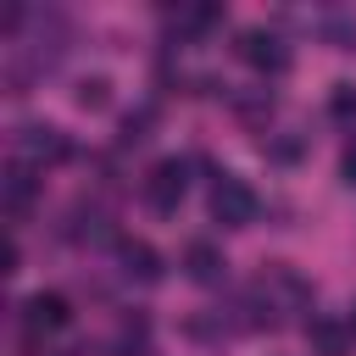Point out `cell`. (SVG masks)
Returning a JSON list of instances; mask_svg holds the SVG:
<instances>
[{
    "mask_svg": "<svg viewBox=\"0 0 356 356\" xmlns=\"http://www.w3.org/2000/svg\"><path fill=\"white\" fill-rule=\"evenodd\" d=\"M256 211H261V200H256V189H250L245 178L222 172V178L211 184V222H222V228H250Z\"/></svg>",
    "mask_w": 356,
    "mask_h": 356,
    "instance_id": "obj_1",
    "label": "cell"
},
{
    "mask_svg": "<svg viewBox=\"0 0 356 356\" xmlns=\"http://www.w3.org/2000/svg\"><path fill=\"white\" fill-rule=\"evenodd\" d=\"M339 178H345V184H350V189H356V145H350V150H345V161H339Z\"/></svg>",
    "mask_w": 356,
    "mask_h": 356,
    "instance_id": "obj_14",
    "label": "cell"
},
{
    "mask_svg": "<svg viewBox=\"0 0 356 356\" xmlns=\"http://www.w3.org/2000/svg\"><path fill=\"white\" fill-rule=\"evenodd\" d=\"M67 323H72V300H67L61 289H39V295L22 300V328H28V334H56V328H67Z\"/></svg>",
    "mask_w": 356,
    "mask_h": 356,
    "instance_id": "obj_4",
    "label": "cell"
},
{
    "mask_svg": "<svg viewBox=\"0 0 356 356\" xmlns=\"http://www.w3.org/2000/svg\"><path fill=\"white\" fill-rule=\"evenodd\" d=\"M306 345H312V356H350V323H339V317H312V323H306Z\"/></svg>",
    "mask_w": 356,
    "mask_h": 356,
    "instance_id": "obj_8",
    "label": "cell"
},
{
    "mask_svg": "<svg viewBox=\"0 0 356 356\" xmlns=\"http://www.w3.org/2000/svg\"><path fill=\"white\" fill-rule=\"evenodd\" d=\"M184 273L195 284H222L228 278V261H222V250L211 239H195V245H184Z\"/></svg>",
    "mask_w": 356,
    "mask_h": 356,
    "instance_id": "obj_7",
    "label": "cell"
},
{
    "mask_svg": "<svg viewBox=\"0 0 356 356\" xmlns=\"http://www.w3.org/2000/svg\"><path fill=\"white\" fill-rule=\"evenodd\" d=\"M184 195H189V161L167 156V161H156V167L145 172V206H150V211H178Z\"/></svg>",
    "mask_w": 356,
    "mask_h": 356,
    "instance_id": "obj_2",
    "label": "cell"
},
{
    "mask_svg": "<svg viewBox=\"0 0 356 356\" xmlns=\"http://www.w3.org/2000/svg\"><path fill=\"white\" fill-rule=\"evenodd\" d=\"M145 128H150V111H134V117H122V145H139V139H145Z\"/></svg>",
    "mask_w": 356,
    "mask_h": 356,
    "instance_id": "obj_13",
    "label": "cell"
},
{
    "mask_svg": "<svg viewBox=\"0 0 356 356\" xmlns=\"http://www.w3.org/2000/svg\"><path fill=\"white\" fill-rule=\"evenodd\" d=\"M134 350H145V323L139 317L122 323V334H117V356H134Z\"/></svg>",
    "mask_w": 356,
    "mask_h": 356,
    "instance_id": "obj_12",
    "label": "cell"
},
{
    "mask_svg": "<svg viewBox=\"0 0 356 356\" xmlns=\"http://www.w3.org/2000/svg\"><path fill=\"white\" fill-rule=\"evenodd\" d=\"M0 189H6V217H11V222H22V217H28V206H33V189H39V184H33V172H28V167H11Z\"/></svg>",
    "mask_w": 356,
    "mask_h": 356,
    "instance_id": "obj_9",
    "label": "cell"
},
{
    "mask_svg": "<svg viewBox=\"0 0 356 356\" xmlns=\"http://www.w3.org/2000/svg\"><path fill=\"white\" fill-rule=\"evenodd\" d=\"M72 100H78L83 111H106V106H111V78H100V72H95V78H78Z\"/></svg>",
    "mask_w": 356,
    "mask_h": 356,
    "instance_id": "obj_10",
    "label": "cell"
},
{
    "mask_svg": "<svg viewBox=\"0 0 356 356\" xmlns=\"http://www.w3.org/2000/svg\"><path fill=\"white\" fill-rule=\"evenodd\" d=\"M328 117L334 122H356V83H334L328 89Z\"/></svg>",
    "mask_w": 356,
    "mask_h": 356,
    "instance_id": "obj_11",
    "label": "cell"
},
{
    "mask_svg": "<svg viewBox=\"0 0 356 356\" xmlns=\"http://www.w3.org/2000/svg\"><path fill=\"white\" fill-rule=\"evenodd\" d=\"M17 156L22 161H61L67 156V134L50 122H22L17 128Z\"/></svg>",
    "mask_w": 356,
    "mask_h": 356,
    "instance_id": "obj_5",
    "label": "cell"
},
{
    "mask_svg": "<svg viewBox=\"0 0 356 356\" xmlns=\"http://www.w3.org/2000/svg\"><path fill=\"white\" fill-rule=\"evenodd\" d=\"M117 267L134 284H161V250L150 239H117Z\"/></svg>",
    "mask_w": 356,
    "mask_h": 356,
    "instance_id": "obj_6",
    "label": "cell"
},
{
    "mask_svg": "<svg viewBox=\"0 0 356 356\" xmlns=\"http://www.w3.org/2000/svg\"><path fill=\"white\" fill-rule=\"evenodd\" d=\"M350 334H356V306H350Z\"/></svg>",
    "mask_w": 356,
    "mask_h": 356,
    "instance_id": "obj_15",
    "label": "cell"
},
{
    "mask_svg": "<svg viewBox=\"0 0 356 356\" xmlns=\"http://www.w3.org/2000/svg\"><path fill=\"white\" fill-rule=\"evenodd\" d=\"M234 50H239V61L256 67V72H284V67H289V44H284L278 33H267V28H245Z\"/></svg>",
    "mask_w": 356,
    "mask_h": 356,
    "instance_id": "obj_3",
    "label": "cell"
}]
</instances>
